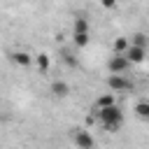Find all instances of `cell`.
Wrapping results in <instances>:
<instances>
[{
  "instance_id": "11",
  "label": "cell",
  "mask_w": 149,
  "mask_h": 149,
  "mask_svg": "<svg viewBox=\"0 0 149 149\" xmlns=\"http://www.w3.org/2000/svg\"><path fill=\"white\" fill-rule=\"evenodd\" d=\"M88 37H91L88 33H72V40H74V47H79V49L88 44Z\"/></svg>"
},
{
  "instance_id": "4",
  "label": "cell",
  "mask_w": 149,
  "mask_h": 149,
  "mask_svg": "<svg viewBox=\"0 0 149 149\" xmlns=\"http://www.w3.org/2000/svg\"><path fill=\"white\" fill-rule=\"evenodd\" d=\"M126 56H128V61H130L133 65H140V63H144V58H147V47H140V44H133V42H130V47L126 49Z\"/></svg>"
},
{
  "instance_id": "9",
  "label": "cell",
  "mask_w": 149,
  "mask_h": 149,
  "mask_svg": "<svg viewBox=\"0 0 149 149\" xmlns=\"http://www.w3.org/2000/svg\"><path fill=\"white\" fill-rule=\"evenodd\" d=\"M109 105H116L114 93H105V95H100V98L95 100V107H109Z\"/></svg>"
},
{
  "instance_id": "5",
  "label": "cell",
  "mask_w": 149,
  "mask_h": 149,
  "mask_svg": "<svg viewBox=\"0 0 149 149\" xmlns=\"http://www.w3.org/2000/svg\"><path fill=\"white\" fill-rule=\"evenodd\" d=\"M72 142H74V147H79V149H91V147L95 144L93 135H88L86 130H77V133H72Z\"/></svg>"
},
{
  "instance_id": "6",
  "label": "cell",
  "mask_w": 149,
  "mask_h": 149,
  "mask_svg": "<svg viewBox=\"0 0 149 149\" xmlns=\"http://www.w3.org/2000/svg\"><path fill=\"white\" fill-rule=\"evenodd\" d=\"M12 61H14L16 65H23V68H28V65L33 63L30 54H26V51H14V54H12Z\"/></svg>"
},
{
  "instance_id": "8",
  "label": "cell",
  "mask_w": 149,
  "mask_h": 149,
  "mask_svg": "<svg viewBox=\"0 0 149 149\" xmlns=\"http://www.w3.org/2000/svg\"><path fill=\"white\" fill-rule=\"evenodd\" d=\"M135 114H137V119H142V121H149V100H142V102H137V105H135Z\"/></svg>"
},
{
  "instance_id": "14",
  "label": "cell",
  "mask_w": 149,
  "mask_h": 149,
  "mask_svg": "<svg viewBox=\"0 0 149 149\" xmlns=\"http://www.w3.org/2000/svg\"><path fill=\"white\" fill-rule=\"evenodd\" d=\"M130 42H133V44H140V47H149V37H147L144 33H135V35L130 37Z\"/></svg>"
},
{
  "instance_id": "7",
  "label": "cell",
  "mask_w": 149,
  "mask_h": 149,
  "mask_svg": "<svg viewBox=\"0 0 149 149\" xmlns=\"http://www.w3.org/2000/svg\"><path fill=\"white\" fill-rule=\"evenodd\" d=\"M51 93H54L56 98H65V95L70 93V86H68L65 81H54V84H51Z\"/></svg>"
},
{
  "instance_id": "10",
  "label": "cell",
  "mask_w": 149,
  "mask_h": 149,
  "mask_svg": "<svg viewBox=\"0 0 149 149\" xmlns=\"http://www.w3.org/2000/svg\"><path fill=\"white\" fill-rule=\"evenodd\" d=\"M72 33H88V21H86L84 16H77V19H74V28H72Z\"/></svg>"
},
{
  "instance_id": "3",
  "label": "cell",
  "mask_w": 149,
  "mask_h": 149,
  "mask_svg": "<svg viewBox=\"0 0 149 149\" xmlns=\"http://www.w3.org/2000/svg\"><path fill=\"white\" fill-rule=\"evenodd\" d=\"M107 86L112 91H133V81H128L123 74H116V72H112L107 77Z\"/></svg>"
},
{
  "instance_id": "2",
  "label": "cell",
  "mask_w": 149,
  "mask_h": 149,
  "mask_svg": "<svg viewBox=\"0 0 149 149\" xmlns=\"http://www.w3.org/2000/svg\"><path fill=\"white\" fill-rule=\"evenodd\" d=\"M130 65H133V63L128 61V56H126V54H119V51H114V54L109 56V61H107L109 72H116V74H123Z\"/></svg>"
},
{
  "instance_id": "13",
  "label": "cell",
  "mask_w": 149,
  "mask_h": 149,
  "mask_svg": "<svg viewBox=\"0 0 149 149\" xmlns=\"http://www.w3.org/2000/svg\"><path fill=\"white\" fill-rule=\"evenodd\" d=\"M49 54H37V68H40V72H47L49 70Z\"/></svg>"
},
{
  "instance_id": "15",
  "label": "cell",
  "mask_w": 149,
  "mask_h": 149,
  "mask_svg": "<svg viewBox=\"0 0 149 149\" xmlns=\"http://www.w3.org/2000/svg\"><path fill=\"white\" fill-rule=\"evenodd\" d=\"M100 5H102V7H107V9H112V7L116 5V0H100Z\"/></svg>"
},
{
  "instance_id": "12",
  "label": "cell",
  "mask_w": 149,
  "mask_h": 149,
  "mask_svg": "<svg viewBox=\"0 0 149 149\" xmlns=\"http://www.w3.org/2000/svg\"><path fill=\"white\" fill-rule=\"evenodd\" d=\"M130 47V40H126V37H116V42H114V51H119V54H126V49Z\"/></svg>"
},
{
  "instance_id": "1",
  "label": "cell",
  "mask_w": 149,
  "mask_h": 149,
  "mask_svg": "<svg viewBox=\"0 0 149 149\" xmlns=\"http://www.w3.org/2000/svg\"><path fill=\"white\" fill-rule=\"evenodd\" d=\"M98 112V119L102 121V128L107 133H116L123 123V112L119 105H109V107H95Z\"/></svg>"
}]
</instances>
